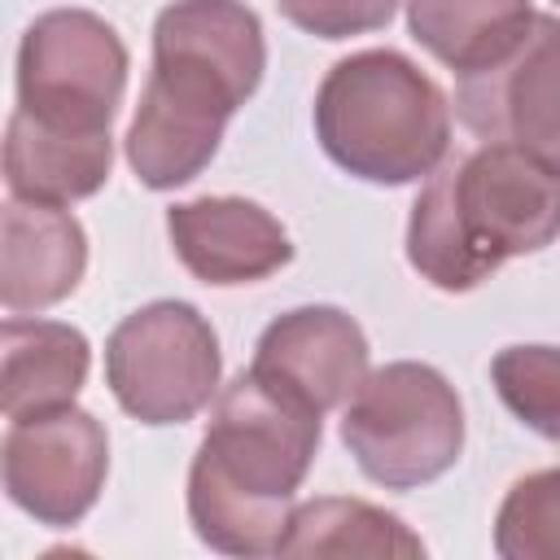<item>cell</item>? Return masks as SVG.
Listing matches in <instances>:
<instances>
[{"label":"cell","mask_w":560,"mask_h":560,"mask_svg":"<svg viewBox=\"0 0 560 560\" xmlns=\"http://www.w3.org/2000/svg\"><path fill=\"white\" fill-rule=\"evenodd\" d=\"M267 70L262 22L241 0H175L153 22V70L127 127V162L153 192L197 179L228 118Z\"/></svg>","instance_id":"1"},{"label":"cell","mask_w":560,"mask_h":560,"mask_svg":"<svg viewBox=\"0 0 560 560\" xmlns=\"http://www.w3.org/2000/svg\"><path fill=\"white\" fill-rule=\"evenodd\" d=\"M319 411L254 368L214 402L210 429L188 468V521L228 556H280L293 494L319 451Z\"/></svg>","instance_id":"2"},{"label":"cell","mask_w":560,"mask_h":560,"mask_svg":"<svg viewBox=\"0 0 560 560\" xmlns=\"http://www.w3.org/2000/svg\"><path fill=\"white\" fill-rule=\"evenodd\" d=\"M556 236L560 171L516 144H481L424 179L407 219V262L433 289L468 293Z\"/></svg>","instance_id":"3"},{"label":"cell","mask_w":560,"mask_h":560,"mask_svg":"<svg viewBox=\"0 0 560 560\" xmlns=\"http://www.w3.org/2000/svg\"><path fill=\"white\" fill-rule=\"evenodd\" d=\"M315 136L341 171L368 184H411L446 162L451 105L416 61L394 48H368L324 74Z\"/></svg>","instance_id":"4"},{"label":"cell","mask_w":560,"mask_h":560,"mask_svg":"<svg viewBox=\"0 0 560 560\" xmlns=\"http://www.w3.org/2000/svg\"><path fill=\"white\" fill-rule=\"evenodd\" d=\"M341 442L376 486L411 490L438 481L464 451L459 394L429 363H385L346 402Z\"/></svg>","instance_id":"5"},{"label":"cell","mask_w":560,"mask_h":560,"mask_svg":"<svg viewBox=\"0 0 560 560\" xmlns=\"http://www.w3.org/2000/svg\"><path fill=\"white\" fill-rule=\"evenodd\" d=\"M127 88V44L88 9L39 13L18 44V109L66 136H109Z\"/></svg>","instance_id":"6"},{"label":"cell","mask_w":560,"mask_h":560,"mask_svg":"<svg viewBox=\"0 0 560 560\" xmlns=\"http://www.w3.org/2000/svg\"><path fill=\"white\" fill-rule=\"evenodd\" d=\"M219 337L192 302H149L105 341V385L140 424H184L219 389Z\"/></svg>","instance_id":"7"},{"label":"cell","mask_w":560,"mask_h":560,"mask_svg":"<svg viewBox=\"0 0 560 560\" xmlns=\"http://www.w3.org/2000/svg\"><path fill=\"white\" fill-rule=\"evenodd\" d=\"M0 472L9 499L39 525H79L109 472L105 424L74 402L9 420V433L0 442Z\"/></svg>","instance_id":"8"},{"label":"cell","mask_w":560,"mask_h":560,"mask_svg":"<svg viewBox=\"0 0 560 560\" xmlns=\"http://www.w3.org/2000/svg\"><path fill=\"white\" fill-rule=\"evenodd\" d=\"M455 114L486 144H516L560 171V18L538 13L503 61L459 74Z\"/></svg>","instance_id":"9"},{"label":"cell","mask_w":560,"mask_h":560,"mask_svg":"<svg viewBox=\"0 0 560 560\" xmlns=\"http://www.w3.org/2000/svg\"><path fill=\"white\" fill-rule=\"evenodd\" d=\"M249 368L324 416L363 385L368 337L337 306H298L262 328Z\"/></svg>","instance_id":"10"},{"label":"cell","mask_w":560,"mask_h":560,"mask_svg":"<svg viewBox=\"0 0 560 560\" xmlns=\"http://www.w3.org/2000/svg\"><path fill=\"white\" fill-rule=\"evenodd\" d=\"M175 258L201 284H254L293 258V241L271 210L245 197H197L166 210Z\"/></svg>","instance_id":"11"},{"label":"cell","mask_w":560,"mask_h":560,"mask_svg":"<svg viewBox=\"0 0 560 560\" xmlns=\"http://www.w3.org/2000/svg\"><path fill=\"white\" fill-rule=\"evenodd\" d=\"M88 271V236L66 206L9 197L0 245V302L9 315L57 306Z\"/></svg>","instance_id":"12"},{"label":"cell","mask_w":560,"mask_h":560,"mask_svg":"<svg viewBox=\"0 0 560 560\" xmlns=\"http://www.w3.org/2000/svg\"><path fill=\"white\" fill-rule=\"evenodd\" d=\"M0 363V411L4 420H26L39 411L70 407L88 381V337L61 319H22L9 315Z\"/></svg>","instance_id":"13"},{"label":"cell","mask_w":560,"mask_h":560,"mask_svg":"<svg viewBox=\"0 0 560 560\" xmlns=\"http://www.w3.org/2000/svg\"><path fill=\"white\" fill-rule=\"evenodd\" d=\"M114 166V136H66L31 122L13 109L4 131V184L13 197L70 206L109 179Z\"/></svg>","instance_id":"14"},{"label":"cell","mask_w":560,"mask_h":560,"mask_svg":"<svg viewBox=\"0 0 560 560\" xmlns=\"http://www.w3.org/2000/svg\"><path fill=\"white\" fill-rule=\"evenodd\" d=\"M534 18L529 0H407L411 39L455 74L503 61Z\"/></svg>","instance_id":"15"},{"label":"cell","mask_w":560,"mask_h":560,"mask_svg":"<svg viewBox=\"0 0 560 560\" xmlns=\"http://www.w3.org/2000/svg\"><path fill=\"white\" fill-rule=\"evenodd\" d=\"M280 556H368V560H416L424 556L420 534H411L394 512L368 503V499H346V494H324L302 508H293L289 534L280 542Z\"/></svg>","instance_id":"16"},{"label":"cell","mask_w":560,"mask_h":560,"mask_svg":"<svg viewBox=\"0 0 560 560\" xmlns=\"http://www.w3.org/2000/svg\"><path fill=\"white\" fill-rule=\"evenodd\" d=\"M503 407L547 442H560V346H503L490 359Z\"/></svg>","instance_id":"17"},{"label":"cell","mask_w":560,"mask_h":560,"mask_svg":"<svg viewBox=\"0 0 560 560\" xmlns=\"http://www.w3.org/2000/svg\"><path fill=\"white\" fill-rule=\"evenodd\" d=\"M494 551L503 560H560V468L521 477L494 516Z\"/></svg>","instance_id":"18"},{"label":"cell","mask_w":560,"mask_h":560,"mask_svg":"<svg viewBox=\"0 0 560 560\" xmlns=\"http://www.w3.org/2000/svg\"><path fill=\"white\" fill-rule=\"evenodd\" d=\"M280 13L319 39H346V35H363V31H381L398 0H276Z\"/></svg>","instance_id":"19"}]
</instances>
